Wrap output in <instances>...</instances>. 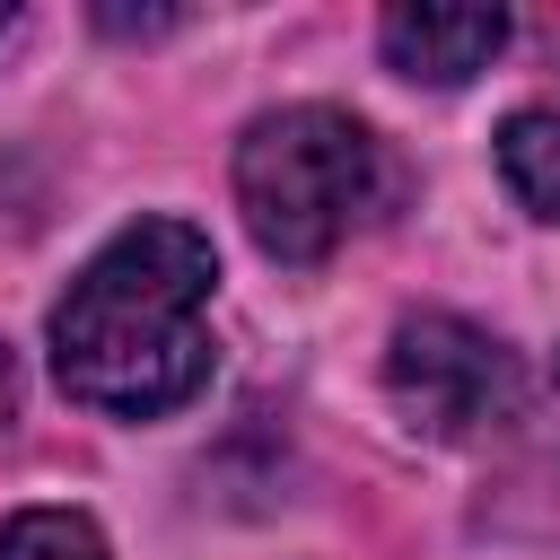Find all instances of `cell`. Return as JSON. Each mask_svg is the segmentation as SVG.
Masks as SVG:
<instances>
[{
  "mask_svg": "<svg viewBox=\"0 0 560 560\" xmlns=\"http://www.w3.org/2000/svg\"><path fill=\"white\" fill-rule=\"evenodd\" d=\"M0 35H9V9H0Z\"/></svg>",
  "mask_w": 560,
  "mask_h": 560,
  "instance_id": "obj_10",
  "label": "cell"
},
{
  "mask_svg": "<svg viewBox=\"0 0 560 560\" xmlns=\"http://www.w3.org/2000/svg\"><path fill=\"white\" fill-rule=\"evenodd\" d=\"M499 175L534 219H560V114H508L499 131Z\"/></svg>",
  "mask_w": 560,
  "mask_h": 560,
  "instance_id": "obj_6",
  "label": "cell"
},
{
  "mask_svg": "<svg viewBox=\"0 0 560 560\" xmlns=\"http://www.w3.org/2000/svg\"><path fill=\"white\" fill-rule=\"evenodd\" d=\"M0 560H105V534L79 508H26L0 525Z\"/></svg>",
  "mask_w": 560,
  "mask_h": 560,
  "instance_id": "obj_7",
  "label": "cell"
},
{
  "mask_svg": "<svg viewBox=\"0 0 560 560\" xmlns=\"http://www.w3.org/2000/svg\"><path fill=\"white\" fill-rule=\"evenodd\" d=\"M105 26L114 35H166V26H184L175 9H105Z\"/></svg>",
  "mask_w": 560,
  "mask_h": 560,
  "instance_id": "obj_8",
  "label": "cell"
},
{
  "mask_svg": "<svg viewBox=\"0 0 560 560\" xmlns=\"http://www.w3.org/2000/svg\"><path fill=\"white\" fill-rule=\"evenodd\" d=\"M18 411V359H9V341H0V420Z\"/></svg>",
  "mask_w": 560,
  "mask_h": 560,
  "instance_id": "obj_9",
  "label": "cell"
},
{
  "mask_svg": "<svg viewBox=\"0 0 560 560\" xmlns=\"http://www.w3.org/2000/svg\"><path fill=\"white\" fill-rule=\"evenodd\" d=\"M499 525L560 542V376L542 402H516V438H508V472H499Z\"/></svg>",
  "mask_w": 560,
  "mask_h": 560,
  "instance_id": "obj_5",
  "label": "cell"
},
{
  "mask_svg": "<svg viewBox=\"0 0 560 560\" xmlns=\"http://www.w3.org/2000/svg\"><path fill=\"white\" fill-rule=\"evenodd\" d=\"M394 192L376 131L341 105H280L236 140V210L262 254L324 262L350 228H368Z\"/></svg>",
  "mask_w": 560,
  "mask_h": 560,
  "instance_id": "obj_2",
  "label": "cell"
},
{
  "mask_svg": "<svg viewBox=\"0 0 560 560\" xmlns=\"http://www.w3.org/2000/svg\"><path fill=\"white\" fill-rule=\"evenodd\" d=\"M385 394L429 438H481V429L516 420L525 368H516V350L499 332H481L464 315H402L394 350H385Z\"/></svg>",
  "mask_w": 560,
  "mask_h": 560,
  "instance_id": "obj_3",
  "label": "cell"
},
{
  "mask_svg": "<svg viewBox=\"0 0 560 560\" xmlns=\"http://www.w3.org/2000/svg\"><path fill=\"white\" fill-rule=\"evenodd\" d=\"M376 44H385V61H394L402 79L464 88V79L490 70V52L508 44V9H385Z\"/></svg>",
  "mask_w": 560,
  "mask_h": 560,
  "instance_id": "obj_4",
  "label": "cell"
},
{
  "mask_svg": "<svg viewBox=\"0 0 560 560\" xmlns=\"http://www.w3.org/2000/svg\"><path fill=\"white\" fill-rule=\"evenodd\" d=\"M210 280L219 254L184 219L122 228L52 306V376L70 402L158 420L210 376Z\"/></svg>",
  "mask_w": 560,
  "mask_h": 560,
  "instance_id": "obj_1",
  "label": "cell"
}]
</instances>
